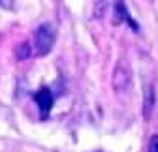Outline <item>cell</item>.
<instances>
[{
  "label": "cell",
  "mask_w": 158,
  "mask_h": 152,
  "mask_svg": "<svg viewBox=\"0 0 158 152\" xmlns=\"http://www.w3.org/2000/svg\"><path fill=\"white\" fill-rule=\"evenodd\" d=\"M55 40H56V30L53 28V25H49V23L40 25L36 28V32H34V47H36V53L38 54H47L53 49Z\"/></svg>",
  "instance_id": "cell-1"
},
{
  "label": "cell",
  "mask_w": 158,
  "mask_h": 152,
  "mask_svg": "<svg viewBox=\"0 0 158 152\" xmlns=\"http://www.w3.org/2000/svg\"><path fill=\"white\" fill-rule=\"evenodd\" d=\"M34 100H36V103H38L40 111H42V117H47V115H49V111H51V107H53V102H55L51 90H49L47 86L40 88V90L36 92Z\"/></svg>",
  "instance_id": "cell-2"
},
{
  "label": "cell",
  "mask_w": 158,
  "mask_h": 152,
  "mask_svg": "<svg viewBox=\"0 0 158 152\" xmlns=\"http://www.w3.org/2000/svg\"><path fill=\"white\" fill-rule=\"evenodd\" d=\"M115 23H128L134 30H137V23L130 17L124 0H117V2H115Z\"/></svg>",
  "instance_id": "cell-3"
},
{
  "label": "cell",
  "mask_w": 158,
  "mask_h": 152,
  "mask_svg": "<svg viewBox=\"0 0 158 152\" xmlns=\"http://www.w3.org/2000/svg\"><path fill=\"white\" fill-rule=\"evenodd\" d=\"M152 103H154V90H152V85H145V102H143V111H145V115H149V113H151Z\"/></svg>",
  "instance_id": "cell-4"
},
{
  "label": "cell",
  "mask_w": 158,
  "mask_h": 152,
  "mask_svg": "<svg viewBox=\"0 0 158 152\" xmlns=\"http://www.w3.org/2000/svg\"><path fill=\"white\" fill-rule=\"evenodd\" d=\"M128 83H130V73L123 75L121 71H118V68H117V71H115V88L117 90H123Z\"/></svg>",
  "instance_id": "cell-5"
},
{
  "label": "cell",
  "mask_w": 158,
  "mask_h": 152,
  "mask_svg": "<svg viewBox=\"0 0 158 152\" xmlns=\"http://www.w3.org/2000/svg\"><path fill=\"white\" fill-rule=\"evenodd\" d=\"M27 56H30V45L28 43H21L17 49V58H27Z\"/></svg>",
  "instance_id": "cell-6"
},
{
  "label": "cell",
  "mask_w": 158,
  "mask_h": 152,
  "mask_svg": "<svg viewBox=\"0 0 158 152\" xmlns=\"http://www.w3.org/2000/svg\"><path fill=\"white\" fill-rule=\"evenodd\" d=\"M147 152H158V135H152L149 141V150Z\"/></svg>",
  "instance_id": "cell-7"
}]
</instances>
